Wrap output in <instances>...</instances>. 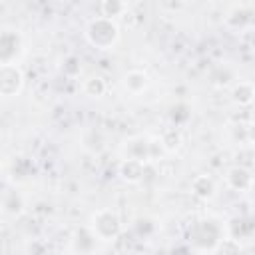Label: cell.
<instances>
[{"label": "cell", "mask_w": 255, "mask_h": 255, "mask_svg": "<svg viewBox=\"0 0 255 255\" xmlns=\"http://www.w3.org/2000/svg\"><path fill=\"white\" fill-rule=\"evenodd\" d=\"M245 137H247L251 143H255V122H251V124L245 126Z\"/></svg>", "instance_id": "cell-17"}, {"label": "cell", "mask_w": 255, "mask_h": 255, "mask_svg": "<svg viewBox=\"0 0 255 255\" xmlns=\"http://www.w3.org/2000/svg\"><path fill=\"white\" fill-rule=\"evenodd\" d=\"M129 10V6L126 2H120V0H104L100 4V12L104 18H110L114 20L116 16H126Z\"/></svg>", "instance_id": "cell-13"}, {"label": "cell", "mask_w": 255, "mask_h": 255, "mask_svg": "<svg viewBox=\"0 0 255 255\" xmlns=\"http://www.w3.org/2000/svg\"><path fill=\"white\" fill-rule=\"evenodd\" d=\"M161 141H163V145H165V149H167V151H173V149H177V147H179V143H181V133H179L175 128H171V129L163 131Z\"/></svg>", "instance_id": "cell-16"}, {"label": "cell", "mask_w": 255, "mask_h": 255, "mask_svg": "<svg viewBox=\"0 0 255 255\" xmlns=\"http://www.w3.org/2000/svg\"><path fill=\"white\" fill-rule=\"evenodd\" d=\"M24 88V72L18 64L0 66V94L4 98L18 96Z\"/></svg>", "instance_id": "cell-5"}, {"label": "cell", "mask_w": 255, "mask_h": 255, "mask_svg": "<svg viewBox=\"0 0 255 255\" xmlns=\"http://www.w3.org/2000/svg\"><path fill=\"white\" fill-rule=\"evenodd\" d=\"M225 181H227V185H229L231 189H235V191L251 189L253 183H255V181H253V175H251L245 167H239V165H235V167H231V169L227 171Z\"/></svg>", "instance_id": "cell-7"}, {"label": "cell", "mask_w": 255, "mask_h": 255, "mask_svg": "<svg viewBox=\"0 0 255 255\" xmlns=\"http://www.w3.org/2000/svg\"><path fill=\"white\" fill-rule=\"evenodd\" d=\"M86 40L98 50H112L120 40V26L104 16H98L86 26Z\"/></svg>", "instance_id": "cell-1"}, {"label": "cell", "mask_w": 255, "mask_h": 255, "mask_svg": "<svg viewBox=\"0 0 255 255\" xmlns=\"http://www.w3.org/2000/svg\"><path fill=\"white\" fill-rule=\"evenodd\" d=\"M255 24V6L253 4H235L225 16V26L233 32H245Z\"/></svg>", "instance_id": "cell-6"}, {"label": "cell", "mask_w": 255, "mask_h": 255, "mask_svg": "<svg viewBox=\"0 0 255 255\" xmlns=\"http://www.w3.org/2000/svg\"><path fill=\"white\" fill-rule=\"evenodd\" d=\"M189 239L199 249H215L223 237H219V227L215 225V221L203 219V221H197V225L191 231Z\"/></svg>", "instance_id": "cell-4"}, {"label": "cell", "mask_w": 255, "mask_h": 255, "mask_svg": "<svg viewBox=\"0 0 255 255\" xmlns=\"http://www.w3.org/2000/svg\"><path fill=\"white\" fill-rule=\"evenodd\" d=\"M191 193L199 199H211L215 195V181L209 175H197L191 181Z\"/></svg>", "instance_id": "cell-12"}, {"label": "cell", "mask_w": 255, "mask_h": 255, "mask_svg": "<svg viewBox=\"0 0 255 255\" xmlns=\"http://www.w3.org/2000/svg\"><path fill=\"white\" fill-rule=\"evenodd\" d=\"M213 251L215 255H241V245L233 237H223Z\"/></svg>", "instance_id": "cell-14"}, {"label": "cell", "mask_w": 255, "mask_h": 255, "mask_svg": "<svg viewBox=\"0 0 255 255\" xmlns=\"http://www.w3.org/2000/svg\"><path fill=\"white\" fill-rule=\"evenodd\" d=\"M26 52V42L20 30L16 28H2L0 32V66L18 64V60Z\"/></svg>", "instance_id": "cell-2"}, {"label": "cell", "mask_w": 255, "mask_h": 255, "mask_svg": "<svg viewBox=\"0 0 255 255\" xmlns=\"http://www.w3.org/2000/svg\"><path fill=\"white\" fill-rule=\"evenodd\" d=\"M143 171H145V163L139 161V159H129V157H126V159L120 163V175H122V179L129 181V183H137V181L143 177Z\"/></svg>", "instance_id": "cell-8"}, {"label": "cell", "mask_w": 255, "mask_h": 255, "mask_svg": "<svg viewBox=\"0 0 255 255\" xmlns=\"http://www.w3.org/2000/svg\"><path fill=\"white\" fill-rule=\"evenodd\" d=\"M24 197L16 191V189H6L4 195H2V211L4 215H10V217H18L22 211H24Z\"/></svg>", "instance_id": "cell-9"}, {"label": "cell", "mask_w": 255, "mask_h": 255, "mask_svg": "<svg viewBox=\"0 0 255 255\" xmlns=\"http://www.w3.org/2000/svg\"><path fill=\"white\" fill-rule=\"evenodd\" d=\"M231 100L235 104H239V106H249L255 100V86L251 82H245V80L233 84V88H231Z\"/></svg>", "instance_id": "cell-11"}, {"label": "cell", "mask_w": 255, "mask_h": 255, "mask_svg": "<svg viewBox=\"0 0 255 255\" xmlns=\"http://www.w3.org/2000/svg\"><path fill=\"white\" fill-rule=\"evenodd\" d=\"M40 255H58V253H56L54 249H44V251H42Z\"/></svg>", "instance_id": "cell-18"}, {"label": "cell", "mask_w": 255, "mask_h": 255, "mask_svg": "<svg viewBox=\"0 0 255 255\" xmlns=\"http://www.w3.org/2000/svg\"><path fill=\"white\" fill-rule=\"evenodd\" d=\"M90 229L94 231V235L100 241H114L122 233V219L116 211L104 207L92 215Z\"/></svg>", "instance_id": "cell-3"}, {"label": "cell", "mask_w": 255, "mask_h": 255, "mask_svg": "<svg viewBox=\"0 0 255 255\" xmlns=\"http://www.w3.org/2000/svg\"><path fill=\"white\" fill-rule=\"evenodd\" d=\"M84 92H86V96H92V98H100V96H104L106 94V82L102 80V78H88L86 82H84Z\"/></svg>", "instance_id": "cell-15"}, {"label": "cell", "mask_w": 255, "mask_h": 255, "mask_svg": "<svg viewBox=\"0 0 255 255\" xmlns=\"http://www.w3.org/2000/svg\"><path fill=\"white\" fill-rule=\"evenodd\" d=\"M147 84H149V76L145 72H141V70H129L124 76V88L133 96L141 94L147 88Z\"/></svg>", "instance_id": "cell-10"}]
</instances>
